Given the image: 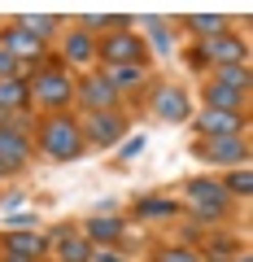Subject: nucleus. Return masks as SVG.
<instances>
[{
  "label": "nucleus",
  "mask_w": 253,
  "mask_h": 262,
  "mask_svg": "<svg viewBox=\"0 0 253 262\" xmlns=\"http://www.w3.org/2000/svg\"><path fill=\"white\" fill-rule=\"evenodd\" d=\"M214 83H223V88H232V92L249 96V66H223Z\"/></svg>",
  "instance_id": "obj_17"
},
{
  "label": "nucleus",
  "mask_w": 253,
  "mask_h": 262,
  "mask_svg": "<svg viewBox=\"0 0 253 262\" xmlns=\"http://www.w3.org/2000/svg\"><path fill=\"white\" fill-rule=\"evenodd\" d=\"M157 118H166V122H179V118H188V96L183 92H175V88H166V92H157Z\"/></svg>",
  "instance_id": "obj_11"
},
{
  "label": "nucleus",
  "mask_w": 253,
  "mask_h": 262,
  "mask_svg": "<svg viewBox=\"0 0 253 262\" xmlns=\"http://www.w3.org/2000/svg\"><path fill=\"white\" fill-rule=\"evenodd\" d=\"M140 149H144V136H135V140H127V144H122V158H135Z\"/></svg>",
  "instance_id": "obj_27"
},
{
  "label": "nucleus",
  "mask_w": 253,
  "mask_h": 262,
  "mask_svg": "<svg viewBox=\"0 0 253 262\" xmlns=\"http://www.w3.org/2000/svg\"><path fill=\"white\" fill-rule=\"evenodd\" d=\"M162 262H197V253H192V249H166Z\"/></svg>",
  "instance_id": "obj_25"
},
{
  "label": "nucleus",
  "mask_w": 253,
  "mask_h": 262,
  "mask_svg": "<svg viewBox=\"0 0 253 262\" xmlns=\"http://www.w3.org/2000/svg\"><path fill=\"white\" fill-rule=\"evenodd\" d=\"M0 175H5V166H0Z\"/></svg>",
  "instance_id": "obj_31"
},
{
  "label": "nucleus",
  "mask_w": 253,
  "mask_h": 262,
  "mask_svg": "<svg viewBox=\"0 0 253 262\" xmlns=\"http://www.w3.org/2000/svg\"><path fill=\"white\" fill-rule=\"evenodd\" d=\"M13 70H18V61H13V57L0 48V79H13Z\"/></svg>",
  "instance_id": "obj_26"
},
{
  "label": "nucleus",
  "mask_w": 253,
  "mask_h": 262,
  "mask_svg": "<svg viewBox=\"0 0 253 262\" xmlns=\"http://www.w3.org/2000/svg\"><path fill=\"white\" fill-rule=\"evenodd\" d=\"M205 101L214 105V110H227V114H240V110H244V96L232 92V88H223V83H210Z\"/></svg>",
  "instance_id": "obj_14"
},
{
  "label": "nucleus",
  "mask_w": 253,
  "mask_h": 262,
  "mask_svg": "<svg viewBox=\"0 0 253 262\" xmlns=\"http://www.w3.org/2000/svg\"><path fill=\"white\" fill-rule=\"evenodd\" d=\"M96 48H92V35H83V31H75L70 35V61H87Z\"/></svg>",
  "instance_id": "obj_22"
},
{
  "label": "nucleus",
  "mask_w": 253,
  "mask_h": 262,
  "mask_svg": "<svg viewBox=\"0 0 253 262\" xmlns=\"http://www.w3.org/2000/svg\"><path fill=\"white\" fill-rule=\"evenodd\" d=\"M27 158H31V144L22 140V131L0 127V166H5V170H9V166H22Z\"/></svg>",
  "instance_id": "obj_10"
},
{
  "label": "nucleus",
  "mask_w": 253,
  "mask_h": 262,
  "mask_svg": "<svg viewBox=\"0 0 253 262\" xmlns=\"http://www.w3.org/2000/svg\"><path fill=\"white\" fill-rule=\"evenodd\" d=\"M188 27L197 31V35H223V18H218V13H197V18H188Z\"/></svg>",
  "instance_id": "obj_20"
},
{
  "label": "nucleus",
  "mask_w": 253,
  "mask_h": 262,
  "mask_svg": "<svg viewBox=\"0 0 253 262\" xmlns=\"http://www.w3.org/2000/svg\"><path fill=\"white\" fill-rule=\"evenodd\" d=\"M188 201L197 206L201 219H223V210H227V192L218 184H205V179L188 184Z\"/></svg>",
  "instance_id": "obj_6"
},
{
  "label": "nucleus",
  "mask_w": 253,
  "mask_h": 262,
  "mask_svg": "<svg viewBox=\"0 0 253 262\" xmlns=\"http://www.w3.org/2000/svg\"><path fill=\"white\" fill-rule=\"evenodd\" d=\"M35 96L48 105V110H61V105L75 96V88H70L66 70H61V66H53V70H44V75L35 79Z\"/></svg>",
  "instance_id": "obj_5"
},
{
  "label": "nucleus",
  "mask_w": 253,
  "mask_h": 262,
  "mask_svg": "<svg viewBox=\"0 0 253 262\" xmlns=\"http://www.w3.org/2000/svg\"><path fill=\"white\" fill-rule=\"evenodd\" d=\"M79 92H83V101L92 105V114H101V110H109V105H113V96H118V92H113L109 83H105V79H87V83L79 88Z\"/></svg>",
  "instance_id": "obj_13"
},
{
  "label": "nucleus",
  "mask_w": 253,
  "mask_h": 262,
  "mask_svg": "<svg viewBox=\"0 0 253 262\" xmlns=\"http://www.w3.org/2000/svg\"><path fill=\"white\" fill-rule=\"evenodd\" d=\"M0 48H5L13 61H18V57H31V61H39V57H44V44H39L31 31H22V27H9V31H5V35H0Z\"/></svg>",
  "instance_id": "obj_7"
},
{
  "label": "nucleus",
  "mask_w": 253,
  "mask_h": 262,
  "mask_svg": "<svg viewBox=\"0 0 253 262\" xmlns=\"http://www.w3.org/2000/svg\"><path fill=\"white\" fill-rule=\"evenodd\" d=\"M101 57L109 66H140L144 61V44L135 35H127V31H118V35L101 39Z\"/></svg>",
  "instance_id": "obj_4"
},
{
  "label": "nucleus",
  "mask_w": 253,
  "mask_h": 262,
  "mask_svg": "<svg viewBox=\"0 0 253 262\" xmlns=\"http://www.w3.org/2000/svg\"><path fill=\"white\" fill-rule=\"evenodd\" d=\"M144 79V66H109V79L105 83L113 88V92H122V88H135Z\"/></svg>",
  "instance_id": "obj_16"
},
{
  "label": "nucleus",
  "mask_w": 253,
  "mask_h": 262,
  "mask_svg": "<svg viewBox=\"0 0 253 262\" xmlns=\"http://www.w3.org/2000/svg\"><path fill=\"white\" fill-rule=\"evenodd\" d=\"M5 262H35V258H22V253H5Z\"/></svg>",
  "instance_id": "obj_28"
},
{
  "label": "nucleus",
  "mask_w": 253,
  "mask_h": 262,
  "mask_svg": "<svg viewBox=\"0 0 253 262\" xmlns=\"http://www.w3.org/2000/svg\"><path fill=\"white\" fill-rule=\"evenodd\" d=\"M87 236H92V241H118L122 223L118 219H92V223H87Z\"/></svg>",
  "instance_id": "obj_19"
},
{
  "label": "nucleus",
  "mask_w": 253,
  "mask_h": 262,
  "mask_svg": "<svg viewBox=\"0 0 253 262\" xmlns=\"http://www.w3.org/2000/svg\"><path fill=\"white\" fill-rule=\"evenodd\" d=\"M232 262H253V258H249V253H244V249H240V253H236V258H232Z\"/></svg>",
  "instance_id": "obj_30"
},
{
  "label": "nucleus",
  "mask_w": 253,
  "mask_h": 262,
  "mask_svg": "<svg viewBox=\"0 0 253 262\" xmlns=\"http://www.w3.org/2000/svg\"><path fill=\"white\" fill-rule=\"evenodd\" d=\"M18 27H22V31H31V35H35L39 44H44V35H53V31H57V22H53V18H44V13H27V18H22Z\"/></svg>",
  "instance_id": "obj_18"
},
{
  "label": "nucleus",
  "mask_w": 253,
  "mask_h": 262,
  "mask_svg": "<svg viewBox=\"0 0 253 262\" xmlns=\"http://www.w3.org/2000/svg\"><path fill=\"white\" fill-rule=\"evenodd\" d=\"M197 153L205 162H227V166H249V144L244 136H201Z\"/></svg>",
  "instance_id": "obj_2"
},
{
  "label": "nucleus",
  "mask_w": 253,
  "mask_h": 262,
  "mask_svg": "<svg viewBox=\"0 0 253 262\" xmlns=\"http://www.w3.org/2000/svg\"><path fill=\"white\" fill-rule=\"evenodd\" d=\"M0 105L5 110H22V105H31V83L27 79H0Z\"/></svg>",
  "instance_id": "obj_12"
},
{
  "label": "nucleus",
  "mask_w": 253,
  "mask_h": 262,
  "mask_svg": "<svg viewBox=\"0 0 253 262\" xmlns=\"http://www.w3.org/2000/svg\"><path fill=\"white\" fill-rule=\"evenodd\" d=\"M135 214L140 219H166V214H175V201H140Z\"/></svg>",
  "instance_id": "obj_23"
},
{
  "label": "nucleus",
  "mask_w": 253,
  "mask_h": 262,
  "mask_svg": "<svg viewBox=\"0 0 253 262\" xmlns=\"http://www.w3.org/2000/svg\"><path fill=\"white\" fill-rule=\"evenodd\" d=\"M79 136H87L92 144H113V140H122V118L118 114H92Z\"/></svg>",
  "instance_id": "obj_8"
},
{
  "label": "nucleus",
  "mask_w": 253,
  "mask_h": 262,
  "mask_svg": "<svg viewBox=\"0 0 253 262\" xmlns=\"http://www.w3.org/2000/svg\"><path fill=\"white\" fill-rule=\"evenodd\" d=\"M92 258V249H87L83 241H75V236H61V262H87Z\"/></svg>",
  "instance_id": "obj_21"
},
{
  "label": "nucleus",
  "mask_w": 253,
  "mask_h": 262,
  "mask_svg": "<svg viewBox=\"0 0 253 262\" xmlns=\"http://www.w3.org/2000/svg\"><path fill=\"white\" fill-rule=\"evenodd\" d=\"M240 131H244V114H227V110L201 114V136H240Z\"/></svg>",
  "instance_id": "obj_9"
},
{
  "label": "nucleus",
  "mask_w": 253,
  "mask_h": 262,
  "mask_svg": "<svg viewBox=\"0 0 253 262\" xmlns=\"http://www.w3.org/2000/svg\"><path fill=\"white\" fill-rule=\"evenodd\" d=\"M201 57L218 61V70H223V66H244V57H249V44L223 31V35H210L205 44H201Z\"/></svg>",
  "instance_id": "obj_3"
},
{
  "label": "nucleus",
  "mask_w": 253,
  "mask_h": 262,
  "mask_svg": "<svg viewBox=\"0 0 253 262\" xmlns=\"http://www.w3.org/2000/svg\"><path fill=\"white\" fill-rule=\"evenodd\" d=\"M227 192H240V196H249V192H253V170H249V166L232 170V179H227Z\"/></svg>",
  "instance_id": "obj_24"
},
{
  "label": "nucleus",
  "mask_w": 253,
  "mask_h": 262,
  "mask_svg": "<svg viewBox=\"0 0 253 262\" xmlns=\"http://www.w3.org/2000/svg\"><path fill=\"white\" fill-rule=\"evenodd\" d=\"M96 262H118V258H113V253H96Z\"/></svg>",
  "instance_id": "obj_29"
},
{
  "label": "nucleus",
  "mask_w": 253,
  "mask_h": 262,
  "mask_svg": "<svg viewBox=\"0 0 253 262\" xmlns=\"http://www.w3.org/2000/svg\"><path fill=\"white\" fill-rule=\"evenodd\" d=\"M5 249L22 253V258H35V253H44V241L31 236V232H9V236H5Z\"/></svg>",
  "instance_id": "obj_15"
},
{
  "label": "nucleus",
  "mask_w": 253,
  "mask_h": 262,
  "mask_svg": "<svg viewBox=\"0 0 253 262\" xmlns=\"http://www.w3.org/2000/svg\"><path fill=\"white\" fill-rule=\"evenodd\" d=\"M39 144H44L48 158H57V162H70V158H79V153H83V136H79V127H75L70 118H48Z\"/></svg>",
  "instance_id": "obj_1"
}]
</instances>
